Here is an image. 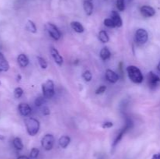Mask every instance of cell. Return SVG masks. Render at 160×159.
Returning <instances> with one entry per match:
<instances>
[{"label":"cell","mask_w":160,"mask_h":159,"mask_svg":"<svg viewBox=\"0 0 160 159\" xmlns=\"http://www.w3.org/2000/svg\"><path fill=\"white\" fill-rule=\"evenodd\" d=\"M128 76L132 82L135 84H141L143 81L144 77L141 70L135 65H129L127 68Z\"/></svg>","instance_id":"cell-1"},{"label":"cell","mask_w":160,"mask_h":159,"mask_svg":"<svg viewBox=\"0 0 160 159\" xmlns=\"http://www.w3.org/2000/svg\"><path fill=\"white\" fill-rule=\"evenodd\" d=\"M27 132L31 137H34L38 132L40 129V123L38 120L34 118H28L24 121Z\"/></svg>","instance_id":"cell-2"},{"label":"cell","mask_w":160,"mask_h":159,"mask_svg":"<svg viewBox=\"0 0 160 159\" xmlns=\"http://www.w3.org/2000/svg\"><path fill=\"white\" fill-rule=\"evenodd\" d=\"M42 92H43V96L47 99H50L54 96L55 88L54 83L51 80H48L42 84Z\"/></svg>","instance_id":"cell-3"},{"label":"cell","mask_w":160,"mask_h":159,"mask_svg":"<svg viewBox=\"0 0 160 159\" xmlns=\"http://www.w3.org/2000/svg\"><path fill=\"white\" fill-rule=\"evenodd\" d=\"M133 126V123L132 121H131V119H128L126 122V124H125V126L123 128V129H121V130L120 131V132H119L118 134H117V136L116 137L115 140H114L113 143H112V149H115L116 147L118 145V143H120V140H122V138H123V137L124 136V134L126 133L127 132H128L129 129H131V128H132Z\"/></svg>","instance_id":"cell-4"},{"label":"cell","mask_w":160,"mask_h":159,"mask_svg":"<svg viewBox=\"0 0 160 159\" xmlns=\"http://www.w3.org/2000/svg\"><path fill=\"white\" fill-rule=\"evenodd\" d=\"M148 85L151 90H157L160 87V77L153 72H149L148 74Z\"/></svg>","instance_id":"cell-5"},{"label":"cell","mask_w":160,"mask_h":159,"mask_svg":"<svg viewBox=\"0 0 160 159\" xmlns=\"http://www.w3.org/2000/svg\"><path fill=\"white\" fill-rule=\"evenodd\" d=\"M134 39H135L136 43H138V45H144L146 43L148 40V34L146 30L143 29V28H140L135 33Z\"/></svg>","instance_id":"cell-6"},{"label":"cell","mask_w":160,"mask_h":159,"mask_svg":"<svg viewBox=\"0 0 160 159\" xmlns=\"http://www.w3.org/2000/svg\"><path fill=\"white\" fill-rule=\"evenodd\" d=\"M45 26L47 32L48 33V34H49V35L51 36V37H52L54 40L58 41L60 39L61 33L56 25H54L52 23H47Z\"/></svg>","instance_id":"cell-7"},{"label":"cell","mask_w":160,"mask_h":159,"mask_svg":"<svg viewBox=\"0 0 160 159\" xmlns=\"http://www.w3.org/2000/svg\"><path fill=\"white\" fill-rule=\"evenodd\" d=\"M42 146L45 151H51L53 148L55 143L54 136L52 134H46L42 139Z\"/></svg>","instance_id":"cell-8"},{"label":"cell","mask_w":160,"mask_h":159,"mask_svg":"<svg viewBox=\"0 0 160 159\" xmlns=\"http://www.w3.org/2000/svg\"><path fill=\"white\" fill-rule=\"evenodd\" d=\"M50 53H51L52 56L55 62H56L59 66H61V65H62V63H63V58H62V56L59 54L58 50L56 49V48H55L54 47H51V48H50Z\"/></svg>","instance_id":"cell-9"},{"label":"cell","mask_w":160,"mask_h":159,"mask_svg":"<svg viewBox=\"0 0 160 159\" xmlns=\"http://www.w3.org/2000/svg\"><path fill=\"white\" fill-rule=\"evenodd\" d=\"M141 13L145 17H152L156 14V10L154 8L149 6H143L140 9Z\"/></svg>","instance_id":"cell-10"},{"label":"cell","mask_w":160,"mask_h":159,"mask_svg":"<svg viewBox=\"0 0 160 159\" xmlns=\"http://www.w3.org/2000/svg\"><path fill=\"white\" fill-rule=\"evenodd\" d=\"M18 111L22 116L27 117L31 113V108L29 104L26 103H20L18 106Z\"/></svg>","instance_id":"cell-11"},{"label":"cell","mask_w":160,"mask_h":159,"mask_svg":"<svg viewBox=\"0 0 160 159\" xmlns=\"http://www.w3.org/2000/svg\"><path fill=\"white\" fill-rule=\"evenodd\" d=\"M106 78L109 82L115 84L118 81L119 75L112 70H107L106 71Z\"/></svg>","instance_id":"cell-12"},{"label":"cell","mask_w":160,"mask_h":159,"mask_svg":"<svg viewBox=\"0 0 160 159\" xmlns=\"http://www.w3.org/2000/svg\"><path fill=\"white\" fill-rule=\"evenodd\" d=\"M111 19L113 20L114 23L116 25V27H120L123 25V21L120 17V14L117 11H112L111 12Z\"/></svg>","instance_id":"cell-13"},{"label":"cell","mask_w":160,"mask_h":159,"mask_svg":"<svg viewBox=\"0 0 160 159\" xmlns=\"http://www.w3.org/2000/svg\"><path fill=\"white\" fill-rule=\"evenodd\" d=\"M9 69V65L7 60L3 55L2 53L0 52V72H6Z\"/></svg>","instance_id":"cell-14"},{"label":"cell","mask_w":160,"mask_h":159,"mask_svg":"<svg viewBox=\"0 0 160 159\" xmlns=\"http://www.w3.org/2000/svg\"><path fill=\"white\" fill-rule=\"evenodd\" d=\"M17 62L20 67H26L29 64V59L24 54H20L17 57Z\"/></svg>","instance_id":"cell-15"},{"label":"cell","mask_w":160,"mask_h":159,"mask_svg":"<svg viewBox=\"0 0 160 159\" xmlns=\"http://www.w3.org/2000/svg\"><path fill=\"white\" fill-rule=\"evenodd\" d=\"M84 9L85 13L87 14L88 16H91L93 12V4H92V2L90 0H85L84 2Z\"/></svg>","instance_id":"cell-16"},{"label":"cell","mask_w":160,"mask_h":159,"mask_svg":"<svg viewBox=\"0 0 160 159\" xmlns=\"http://www.w3.org/2000/svg\"><path fill=\"white\" fill-rule=\"evenodd\" d=\"M70 137L68 136H62L59 139V145L61 148H67L70 143Z\"/></svg>","instance_id":"cell-17"},{"label":"cell","mask_w":160,"mask_h":159,"mask_svg":"<svg viewBox=\"0 0 160 159\" xmlns=\"http://www.w3.org/2000/svg\"><path fill=\"white\" fill-rule=\"evenodd\" d=\"M70 26H71L72 29L77 33H82L84 32V28L83 26V25L81 24L80 22L78 21H73L70 23Z\"/></svg>","instance_id":"cell-18"},{"label":"cell","mask_w":160,"mask_h":159,"mask_svg":"<svg viewBox=\"0 0 160 159\" xmlns=\"http://www.w3.org/2000/svg\"><path fill=\"white\" fill-rule=\"evenodd\" d=\"M111 52L107 47H104L100 51V57L103 61H106L110 58Z\"/></svg>","instance_id":"cell-19"},{"label":"cell","mask_w":160,"mask_h":159,"mask_svg":"<svg viewBox=\"0 0 160 159\" xmlns=\"http://www.w3.org/2000/svg\"><path fill=\"white\" fill-rule=\"evenodd\" d=\"M26 30L29 32L33 33V34H35L37 32V27H36V25L32 20H28L27 22V24H26Z\"/></svg>","instance_id":"cell-20"},{"label":"cell","mask_w":160,"mask_h":159,"mask_svg":"<svg viewBox=\"0 0 160 159\" xmlns=\"http://www.w3.org/2000/svg\"><path fill=\"white\" fill-rule=\"evenodd\" d=\"M12 144L13 147H15V149H17V151H21L23 148V142H22L21 139L19 138V137H16L12 140Z\"/></svg>","instance_id":"cell-21"},{"label":"cell","mask_w":160,"mask_h":159,"mask_svg":"<svg viewBox=\"0 0 160 159\" xmlns=\"http://www.w3.org/2000/svg\"><path fill=\"white\" fill-rule=\"evenodd\" d=\"M98 39L100 40V41L102 42V43H107L109 41V35H108L107 32L106 31H101L98 33Z\"/></svg>","instance_id":"cell-22"},{"label":"cell","mask_w":160,"mask_h":159,"mask_svg":"<svg viewBox=\"0 0 160 159\" xmlns=\"http://www.w3.org/2000/svg\"><path fill=\"white\" fill-rule=\"evenodd\" d=\"M37 59L38 61V63L40 65L41 68L45 70L48 67V63H47V62L45 61V59L44 58L41 57V56H37Z\"/></svg>","instance_id":"cell-23"},{"label":"cell","mask_w":160,"mask_h":159,"mask_svg":"<svg viewBox=\"0 0 160 159\" xmlns=\"http://www.w3.org/2000/svg\"><path fill=\"white\" fill-rule=\"evenodd\" d=\"M82 77L84 78V80L86 81V82H90L92 79V73H91L89 70H85V71L83 73Z\"/></svg>","instance_id":"cell-24"},{"label":"cell","mask_w":160,"mask_h":159,"mask_svg":"<svg viewBox=\"0 0 160 159\" xmlns=\"http://www.w3.org/2000/svg\"><path fill=\"white\" fill-rule=\"evenodd\" d=\"M117 7L119 11H123L125 9V1L124 0H117Z\"/></svg>","instance_id":"cell-25"},{"label":"cell","mask_w":160,"mask_h":159,"mask_svg":"<svg viewBox=\"0 0 160 159\" xmlns=\"http://www.w3.org/2000/svg\"><path fill=\"white\" fill-rule=\"evenodd\" d=\"M104 24L105 26H108V27H116V25L114 23L113 20H112L111 18H107V19H105L104 20Z\"/></svg>","instance_id":"cell-26"},{"label":"cell","mask_w":160,"mask_h":159,"mask_svg":"<svg viewBox=\"0 0 160 159\" xmlns=\"http://www.w3.org/2000/svg\"><path fill=\"white\" fill-rule=\"evenodd\" d=\"M23 90L21 87H17V88L14 90V97L16 98H20V97L23 95Z\"/></svg>","instance_id":"cell-27"},{"label":"cell","mask_w":160,"mask_h":159,"mask_svg":"<svg viewBox=\"0 0 160 159\" xmlns=\"http://www.w3.org/2000/svg\"><path fill=\"white\" fill-rule=\"evenodd\" d=\"M38 154H39V150L38 149V148L34 147L31 149V153H30V157L33 159H35L37 158Z\"/></svg>","instance_id":"cell-28"},{"label":"cell","mask_w":160,"mask_h":159,"mask_svg":"<svg viewBox=\"0 0 160 159\" xmlns=\"http://www.w3.org/2000/svg\"><path fill=\"white\" fill-rule=\"evenodd\" d=\"M44 98H45L44 96L43 97L40 96V97H38V98H37L35 99V101H34V104H35L36 106H38V107L41 106L44 102H45V101H44Z\"/></svg>","instance_id":"cell-29"},{"label":"cell","mask_w":160,"mask_h":159,"mask_svg":"<svg viewBox=\"0 0 160 159\" xmlns=\"http://www.w3.org/2000/svg\"><path fill=\"white\" fill-rule=\"evenodd\" d=\"M106 86L102 85V86H100L98 89H97L96 91H95V94H101L104 93V92L106 91Z\"/></svg>","instance_id":"cell-30"},{"label":"cell","mask_w":160,"mask_h":159,"mask_svg":"<svg viewBox=\"0 0 160 159\" xmlns=\"http://www.w3.org/2000/svg\"><path fill=\"white\" fill-rule=\"evenodd\" d=\"M112 126H113V123H112V122H106V123H103L102 127L103 129H109V128L112 127Z\"/></svg>","instance_id":"cell-31"},{"label":"cell","mask_w":160,"mask_h":159,"mask_svg":"<svg viewBox=\"0 0 160 159\" xmlns=\"http://www.w3.org/2000/svg\"><path fill=\"white\" fill-rule=\"evenodd\" d=\"M42 113L44 115H48L50 114V110L48 107H44L42 110Z\"/></svg>","instance_id":"cell-32"},{"label":"cell","mask_w":160,"mask_h":159,"mask_svg":"<svg viewBox=\"0 0 160 159\" xmlns=\"http://www.w3.org/2000/svg\"><path fill=\"white\" fill-rule=\"evenodd\" d=\"M152 159H160V152L155 154L152 157Z\"/></svg>","instance_id":"cell-33"},{"label":"cell","mask_w":160,"mask_h":159,"mask_svg":"<svg viewBox=\"0 0 160 159\" xmlns=\"http://www.w3.org/2000/svg\"><path fill=\"white\" fill-rule=\"evenodd\" d=\"M17 159H30V158L25 155H21V156H19V157H17Z\"/></svg>","instance_id":"cell-34"},{"label":"cell","mask_w":160,"mask_h":159,"mask_svg":"<svg viewBox=\"0 0 160 159\" xmlns=\"http://www.w3.org/2000/svg\"><path fill=\"white\" fill-rule=\"evenodd\" d=\"M157 70H158V71H159V73H160V61H159V64H158V65H157Z\"/></svg>","instance_id":"cell-35"},{"label":"cell","mask_w":160,"mask_h":159,"mask_svg":"<svg viewBox=\"0 0 160 159\" xmlns=\"http://www.w3.org/2000/svg\"><path fill=\"white\" fill-rule=\"evenodd\" d=\"M124 1H125V4H128V3L131 2L132 1V0H124Z\"/></svg>","instance_id":"cell-36"},{"label":"cell","mask_w":160,"mask_h":159,"mask_svg":"<svg viewBox=\"0 0 160 159\" xmlns=\"http://www.w3.org/2000/svg\"><path fill=\"white\" fill-rule=\"evenodd\" d=\"M99 159H104V158H103V157H100Z\"/></svg>","instance_id":"cell-37"},{"label":"cell","mask_w":160,"mask_h":159,"mask_svg":"<svg viewBox=\"0 0 160 159\" xmlns=\"http://www.w3.org/2000/svg\"><path fill=\"white\" fill-rule=\"evenodd\" d=\"M0 84H1V82H0Z\"/></svg>","instance_id":"cell-38"},{"label":"cell","mask_w":160,"mask_h":159,"mask_svg":"<svg viewBox=\"0 0 160 159\" xmlns=\"http://www.w3.org/2000/svg\"><path fill=\"white\" fill-rule=\"evenodd\" d=\"M90 1H92V0H90Z\"/></svg>","instance_id":"cell-39"}]
</instances>
